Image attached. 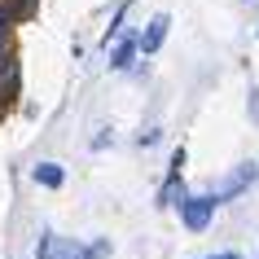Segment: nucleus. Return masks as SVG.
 Segmentation results:
<instances>
[{
    "instance_id": "f257e3e1",
    "label": "nucleus",
    "mask_w": 259,
    "mask_h": 259,
    "mask_svg": "<svg viewBox=\"0 0 259 259\" xmlns=\"http://www.w3.org/2000/svg\"><path fill=\"white\" fill-rule=\"evenodd\" d=\"M250 180H255V163H246V167H237V171H233L229 180H220L215 189H211V198H215V202H229L233 193H242L246 185H250Z\"/></svg>"
},
{
    "instance_id": "f03ea898",
    "label": "nucleus",
    "mask_w": 259,
    "mask_h": 259,
    "mask_svg": "<svg viewBox=\"0 0 259 259\" xmlns=\"http://www.w3.org/2000/svg\"><path fill=\"white\" fill-rule=\"evenodd\" d=\"M211 206H215V198H211V193H206V198H189V202L180 206V215H185V224H189V229H206Z\"/></svg>"
},
{
    "instance_id": "7ed1b4c3",
    "label": "nucleus",
    "mask_w": 259,
    "mask_h": 259,
    "mask_svg": "<svg viewBox=\"0 0 259 259\" xmlns=\"http://www.w3.org/2000/svg\"><path fill=\"white\" fill-rule=\"evenodd\" d=\"M40 259H88L75 242H62V237H44L40 242Z\"/></svg>"
},
{
    "instance_id": "20e7f679",
    "label": "nucleus",
    "mask_w": 259,
    "mask_h": 259,
    "mask_svg": "<svg viewBox=\"0 0 259 259\" xmlns=\"http://www.w3.org/2000/svg\"><path fill=\"white\" fill-rule=\"evenodd\" d=\"M167 22H171V18H167V14H158V18H154V22H150V31L141 35V49H145V53H154V49L163 44V35H167Z\"/></svg>"
},
{
    "instance_id": "39448f33",
    "label": "nucleus",
    "mask_w": 259,
    "mask_h": 259,
    "mask_svg": "<svg viewBox=\"0 0 259 259\" xmlns=\"http://www.w3.org/2000/svg\"><path fill=\"white\" fill-rule=\"evenodd\" d=\"M35 185H44V189H57V185H62V167L40 163V167H35Z\"/></svg>"
},
{
    "instance_id": "423d86ee",
    "label": "nucleus",
    "mask_w": 259,
    "mask_h": 259,
    "mask_svg": "<svg viewBox=\"0 0 259 259\" xmlns=\"http://www.w3.org/2000/svg\"><path fill=\"white\" fill-rule=\"evenodd\" d=\"M132 53H137V44L123 40L119 49H114V57H110V66H114V70H127V66H132Z\"/></svg>"
},
{
    "instance_id": "0eeeda50",
    "label": "nucleus",
    "mask_w": 259,
    "mask_h": 259,
    "mask_svg": "<svg viewBox=\"0 0 259 259\" xmlns=\"http://www.w3.org/2000/svg\"><path fill=\"white\" fill-rule=\"evenodd\" d=\"M14 83V62H0V88H9Z\"/></svg>"
},
{
    "instance_id": "6e6552de",
    "label": "nucleus",
    "mask_w": 259,
    "mask_h": 259,
    "mask_svg": "<svg viewBox=\"0 0 259 259\" xmlns=\"http://www.w3.org/2000/svg\"><path fill=\"white\" fill-rule=\"evenodd\" d=\"M176 193H180V180L171 176V180H167V189H163V202H176Z\"/></svg>"
},
{
    "instance_id": "1a4fd4ad",
    "label": "nucleus",
    "mask_w": 259,
    "mask_h": 259,
    "mask_svg": "<svg viewBox=\"0 0 259 259\" xmlns=\"http://www.w3.org/2000/svg\"><path fill=\"white\" fill-rule=\"evenodd\" d=\"M250 114H255V123H259V88H250Z\"/></svg>"
},
{
    "instance_id": "9d476101",
    "label": "nucleus",
    "mask_w": 259,
    "mask_h": 259,
    "mask_svg": "<svg viewBox=\"0 0 259 259\" xmlns=\"http://www.w3.org/2000/svg\"><path fill=\"white\" fill-rule=\"evenodd\" d=\"M0 57H5V18H0Z\"/></svg>"
},
{
    "instance_id": "9b49d317",
    "label": "nucleus",
    "mask_w": 259,
    "mask_h": 259,
    "mask_svg": "<svg viewBox=\"0 0 259 259\" xmlns=\"http://www.w3.org/2000/svg\"><path fill=\"white\" fill-rule=\"evenodd\" d=\"M211 259H242V255H233V250H224V255H211Z\"/></svg>"
}]
</instances>
